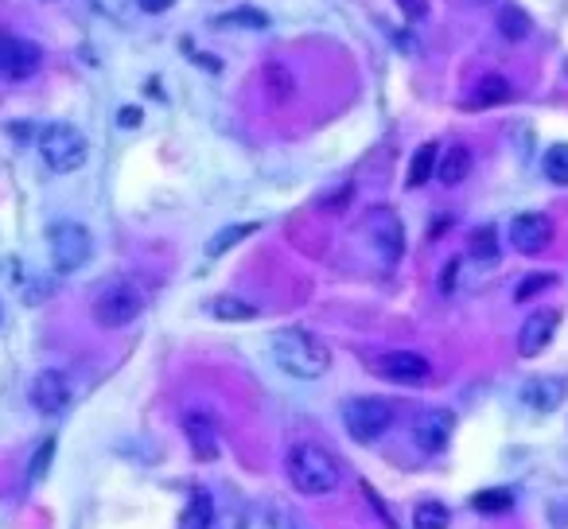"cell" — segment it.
<instances>
[{"label": "cell", "mask_w": 568, "mask_h": 529, "mask_svg": "<svg viewBox=\"0 0 568 529\" xmlns=\"http://www.w3.org/2000/svg\"><path fill=\"white\" fill-rule=\"evenodd\" d=\"M273 362L281 366L288 378H300V382H316L327 374L331 366V351L323 347L312 331H300V327H284L273 335Z\"/></svg>", "instance_id": "obj_1"}, {"label": "cell", "mask_w": 568, "mask_h": 529, "mask_svg": "<svg viewBox=\"0 0 568 529\" xmlns=\"http://www.w3.org/2000/svg\"><path fill=\"white\" fill-rule=\"evenodd\" d=\"M284 467H288V479L300 494H331L339 487V459L320 444L292 448Z\"/></svg>", "instance_id": "obj_2"}, {"label": "cell", "mask_w": 568, "mask_h": 529, "mask_svg": "<svg viewBox=\"0 0 568 529\" xmlns=\"http://www.w3.org/2000/svg\"><path fill=\"white\" fill-rule=\"evenodd\" d=\"M39 156H43V164H47L51 172L67 176V172H78V168L86 164L90 144H86V137H82L74 125H47V129L39 133Z\"/></svg>", "instance_id": "obj_3"}, {"label": "cell", "mask_w": 568, "mask_h": 529, "mask_svg": "<svg viewBox=\"0 0 568 529\" xmlns=\"http://www.w3.org/2000/svg\"><path fill=\"white\" fill-rule=\"evenodd\" d=\"M144 312V292L133 281H109L98 296H94V319L98 327H129L133 319Z\"/></svg>", "instance_id": "obj_4"}, {"label": "cell", "mask_w": 568, "mask_h": 529, "mask_svg": "<svg viewBox=\"0 0 568 529\" xmlns=\"http://www.w3.org/2000/svg\"><path fill=\"white\" fill-rule=\"evenodd\" d=\"M343 424L358 444H374L390 432L393 424V401L386 397H355L343 405Z\"/></svg>", "instance_id": "obj_5"}, {"label": "cell", "mask_w": 568, "mask_h": 529, "mask_svg": "<svg viewBox=\"0 0 568 529\" xmlns=\"http://www.w3.org/2000/svg\"><path fill=\"white\" fill-rule=\"evenodd\" d=\"M47 246H51V265H55L59 273H74V269H82V265L90 261L94 238H90V230L78 226V222H59V226H51Z\"/></svg>", "instance_id": "obj_6"}, {"label": "cell", "mask_w": 568, "mask_h": 529, "mask_svg": "<svg viewBox=\"0 0 568 529\" xmlns=\"http://www.w3.org/2000/svg\"><path fill=\"white\" fill-rule=\"evenodd\" d=\"M362 234H366V242L374 246V253L393 265L397 257H401V249H405V230H401V218L390 211V207H374V211L362 218Z\"/></svg>", "instance_id": "obj_7"}, {"label": "cell", "mask_w": 568, "mask_h": 529, "mask_svg": "<svg viewBox=\"0 0 568 529\" xmlns=\"http://www.w3.org/2000/svg\"><path fill=\"white\" fill-rule=\"evenodd\" d=\"M452 432H456V413L432 405V409H421L413 421V444L428 456H440L452 444Z\"/></svg>", "instance_id": "obj_8"}, {"label": "cell", "mask_w": 568, "mask_h": 529, "mask_svg": "<svg viewBox=\"0 0 568 529\" xmlns=\"http://www.w3.org/2000/svg\"><path fill=\"white\" fill-rule=\"evenodd\" d=\"M39 71V47L28 39L12 36L0 28V78L4 82H24Z\"/></svg>", "instance_id": "obj_9"}, {"label": "cell", "mask_w": 568, "mask_h": 529, "mask_svg": "<svg viewBox=\"0 0 568 529\" xmlns=\"http://www.w3.org/2000/svg\"><path fill=\"white\" fill-rule=\"evenodd\" d=\"M510 246L518 249V253H526V257L545 253V249L553 246V218L537 211L518 214V218L510 222Z\"/></svg>", "instance_id": "obj_10"}, {"label": "cell", "mask_w": 568, "mask_h": 529, "mask_svg": "<svg viewBox=\"0 0 568 529\" xmlns=\"http://www.w3.org/2000/svg\"><path fill=\"white\" fill-rule=\"evenodd\" d=\"M374 370H378V378H386V382H397V386H425L428 374H432L428 358H421L417 351H390V354H382V358L374 362Z\"/></svg>", "instance_id": "obj_11"}, {"label": "cell", "mask_w": 568, "mask_h": 529, "mask_svg": "<svg viewBox=\"0 0 568 529\" xmlns=\"http://www.w3.org/2000/svg\"><path fill=\"white\" fill-rule=\"evenodd\" d=\"M28 397H32V405H36L39 413L55 417V413H63V409L71 405V382H67V374H59V370H43V374H36Z\"/></svg>", "instance_id": "obj_12"}, {"label": "cell", "mask_w": 568, "mask_h": 529, "mask_svg": "<svg viewBox=\"0 0 568 529\" xmlns=\"http://www.w3.org/2000/svg\"><path fill=\"white\" fill-rule=\"evenodd\" d=\"M557 327H561V312H557V308L533 312V316L522 323V331H518V354H522V358H537V354L553 343Z\"/></svg>", "instance_id": "obj_13"}, {"label": "cell", "mask_w": 568, "mask_h": 529, "mask_svg": "<svg viewBox=\"0 0 568 529\" xmlns=\"http://www.w3.org/2000/svg\"><path fill=\"white\" fill-rule=\"evenodd\" d=\"M568 397L565 378H553V374H537L522 386V405H530L533 413H557Z\"/></svg>", "instance_id": "obj_14"}, {"label": "cell", "mask_w": 568, "mask_h": 529, "mask_svg": "<svg viewBox=\"0 0 568 529\" xmlns=\"http://www.w3.org/2000/svg\"><path fill=\"white\" fill-rule=\"evenodd\" d=\"M183 428H187V440H191L195 456L199 459L218 456V424H214L207 413H187V417H183Z\"/></svg>", "instance_id": "obj_15"}, {"label": "cell", "mask_w": 568, "mask_h": 529, "mask_svg": "<svg viewBox=\"0 0 568 529\" xmlns=\"http://www.w3.org/2000/svg\"><path fill=\"white\" fill-rule=\"evenodd\" d=\"M432 176L440 179L444 187H456L463 179L471 176V148L467 144H448L444 156H436V172Z\"/></svg>", "instance_id": "obj_16"}, {"label": "cell", "mask_w": 568, "mask_h": 529, "mask_svg": "<svg viewBox=\"0 0 568 529\" xmlns=\"http://www.w3.org/2000/svg\"><path fill=\"white\" fill-rule=\"evenodd\" d=\"M502 102H510V82H506L498 71L483 74V78H479V86H475V102H471V106L495 109V106H502Z\"/></svg>", "instance_id": "obj_17"}, {"label": "cell", "mask_w": 568, "mask_h": 529, "mask_svg": "<svg viewBox=\"0 0 568 529\" xmlns=\"http://www.w3.org/2000/svg\"><path fill=\"white\" fill-rule=\"evenodd\" d=\"M261 82H265V94H269V102H273V106H284V102H292V94H296L292 71H284L281 63H269V67L261 71Z\"/></svg>", "instance_id": "obj_18"}, {"label": "cell", "mask_w": 568, "mask_h": 529, "mask_svg": "<svg viewBox=\"0 0 568 529\" xmlns=\"http://www.w3.org/2000/svg\"><path fill=\"white\" fill-rule=\"evenodd\" d=\"M498 32L510 39V43H522V39H530L533 20L518 8V4H506V8L498 12Z\"/></svg>", "instance_id": "obj_19"}, {"label": "cell", "mask_w": 568, "mask_h": 529, "mask_svg": "<svg viewBox=\"0 0 568 529\" xmlns=\"http://www.w3.org/2000/svg\"><path fill=\"white\" fill-rule=\"evenodd\" d=\"M211 316L222 319V323H246V319H257V308L246 304V300H238V296H214Z\"/></svg>", "instance_id": "obj_20"}, {"label": "cell", "mask_w": 568, "mask_h": 529, "mask_svg": "<svg viewBox=\"0 0 568 529\" xmlns=\"http://www.w3.org/2000/svg\"><path fill=\"white\" fill-rule=\"evenodd\" d=\"M261 226L257 222H238V226H226V230H218L211 242H207V257H222L226 249H234L238 242H246L249 234H257Z\"/></svg>", "instance_id": "obj_21"}, {"label": "cell", "mask_w": 568, "mask_h": 529, "mask_svg": "<svg viewBox=\"0 0 568 529\" xmlns=\"http://www.w3.org/2000/svg\"><path fill=\"white\" fill-rule=\"evenodd\" d=\"M214 514V502L207 491H195L187 498V510H183V518H179V529H207Z\"/></svg>", "instance_id": "obj_22"}, {"label": "cell", "mask_w": 568, "mask_h": 529, "mask_svg": "<svg viewBox=\"0 0 568 529\" xmlns=\"http://www.w3.org/2000/svg\"><path fill=\"white\" fill-rule=\"evenodd\" d=\"M448 522H452V514H448V506L436 502V498L417 502V510H413V529H448Z\"/></svg>", "instance_id": "obj_23"}, {"label": "cell", "mask_w": 568, "mask_h": 529, "mask_svg": "<svg viewBox=\"0 0 568 529\" xmlns=\"http://www.w3.org/2000/svg\"><path fill=\"white\" fill-rule=\"evenodd\" d=\"M436 156H440V148L432 141L421 144V148L413 152V160H409V187H421V183L436 172Z\"/></svg>", "instance_id": "obj_24"}, {"label": "cell", "mask_w": 568, "mask_h": 529, "mask_svg": "<svg viewBox=\"0 0 568 529\" xmlns=\"http://www.w3.org/2000/svg\"><path fill=\"white\" fill-rule=\"evenodd\" d=\"M471 257L483 261V265H495L498 261V230L495 226H479L471 234Z\"/></svg>", "instance_id": "obj_25"}, {"label": "cell", "mask_w": 568, "mask_h": 529, "mask_svg": "<svg viewBox=\"0 0 568 529\" xmlns=\"http://www.w3.org/2000/svg\"><path fill=\"white\" fill-rule=\"evenodd\" d=\"M471 506L479 514H506V510H514V494L502 491V487H491V491L471 494Z\"/></svg>", "instance_id": "obj_26"}, {"label": "cell", "mask_w": 568, "mask_h": 529, "mask_svg": "<svg viewBox=\"0 0 568 529\" xmlns=\"http://www.w3.org/2000/svg\"><path fill=\"white\" fill-rule=\"evenodd\" d=\"M545 179L549 183H557V187H568V144H553L549 152H545Z\"/></svg>", "instance_id": "obj_27"}, {"label": "cell", "mask_w": 568, "mask_h": 529, "mask_svg": "<svg viewBox=\"0 0 568 529\" xmlns=\"http://www.w3.org/2000/svg\"><path fill=\"white\" fill-rule=\"evenodd\" d=\"M553 284H557V277H553V273H530L526 281L518 284L514 300H518V304H526V300H533L537 292H545V288H553Z\"/></svg>", "instance_id": "obj_28"}, {"label": "cell", "mask_w": 568, "mask_h": 529, "mask_svg": "<svg viewBox=\"0 0 568 529\" xmlns=\"http://www.w3.org/2000/svg\"><path fill=\"white\" fill-rule=\"evenodd\" d=\"M51 452H55V440H47L43 448L36 452V459H32V483H39L43 475H47V463H51Z\"/></svg>", "instance_id": "obj_29"}, {"label": "cell", "mask_w": 568, "mask_h": 529, "mask_svg": "<svg viewBox=\"0 0 568 529\" xmlns=\"http://www.w3.org/2000/svg\"><path fill=\"white\" fill-rule=\"evenodd\" d=\"M397 4H401V12H405L409 20H421L428 12V0H397Z\"/></svg>", "instance_id": "obj_30"}, {"label": "cell", "mask_w": 568, "mask_h": 529, "mask_svg": "<svg viewBox=\"0 0 568 529\" xmlns=\"http://www.w3.org/2000/svg\"><path fill=\"white\" fill-rule=\"evenodd\" d=\"M351 195H355V191H351V187H343V191H335V199H323L320 207H327V211H343Z\"/></svg>", "instance_id": "obj_31"}, {"label": "cell", "mask_w": 568, "mask_h": 529, "mask_svg": "<svg viewBox=\"0 0 568 529\" xmlns=\"http://www.w3.org/2000/svg\"><path fill=\"white\" fill-rule=\"evenodd\" d=\"M137 4H141L144 12H168L176 0H137Z\"/></svg>", "instance_id": "obj_32"}, {"label": "cell", "mask_w": 568, "mask_h": 529, "mask_svg": "<svg viewBox=\"0 0 568 529\" xmlns=\"http://www.w3.org/2000/svg\"><path fill=\"white\" fill-rule=\"evenodd\" d=\"M121 125H141V109H121Z\"/></svg>", "instance_id": "obj_33"}]
</instances>
